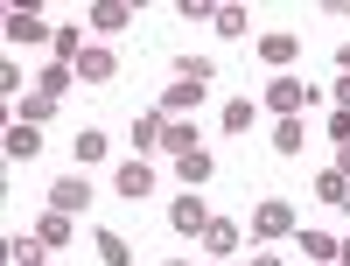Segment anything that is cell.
I'll list each match as a JSON object with an SVG mask.
<instances>
[{"mask_svg":"<svg viewBox=\"0 0 350 266\" xmlns=\"http://www.w3.org/2000/svg\"><path fill=\"white\" fill-rule=\"evenodd\" d=\"M98 266H133V245L120 231H98Z\"/></svg>","mask_w":350,"mask_h":266,"instance_id":"22","label":"cell"},{"mask_svg":"<svg viewBox=\"0 0 350 266\" xmlns=\"http://www.w3.org/2000/svg\"><path fill=\"white\" fill-rule=\"evenodd\" d=\"M8 49H56V36H49V21L36 8H14L8 14Z\"/></svg>","mask_w":350,"mask_h":266,"instance_id":"4","label":"cell"},{"mask_svg":"<svg viewBox=\"0 0 350 266\" xmlns=\"http://www.w3.org/2000/svg\"><path fill=\"white\" fill-rule=\"evenodd\" d=\"M196 105H203V84H183V77H175L168 92L154 98V112H161V120H196Z\"/></svg>","mask_w":350,"mask_h":266,"instance_id":"8","label":"cell"},{"mask_svg":"<svg viewBox=\"0 0 350 266\" xmlns=\"http://www.w3.org/2000/svg\"><path fill=\"white\" fill-rule=\"evenodd\" d=\"M211 28H217L224 42H239V36H245V14H239V8H217V14H211Z\"/></svg>","mask_w":350,"mask_h":266,"instance_id":"28","label":"cell"},{"mask_svg":"<svg viewBox=\"0 0 350 266\" xmlns=\"http://www.w3.org/2000/svg\"><path fill=\"white\" fill-rule=\"evenodd\" d=\"M8 266H49V245L36 239V231H21V239L8 245Z\"/></svg>","mask_w":350,"mask_h":266,"instance_id":"19","label":"cell"},{"mask_svg":"<svg viewBox=\"0 0 350 266\" xmlns=\"http://www.w3.org/2000/svg\"><path fill=\"white\" fill-rule=\"evenodd\" d=\"M259 105L273 112V120H301V105H323V92H315L308 77H295V70H280L267 92H259Z\"/></svg>","mask_w":350,"mask_h":266,"instance_id":"1","label":"cell"},{"mask_svg":"<svg viewBox=\"0 0 350 266\" xmlns=\"http://www.w3.org/2000/svg\"><path fill=\"white\" fill-rule=\"evenodd\" d=\"M315 196H323L329 211H350V175H336V168H323V175H315Z\"/></svg>","mask_w":350,"mask_h":266,"instance_id":"18","label":"cell"},{"mask_svg":"<svg viewBox=\"0 0 350 266\" xmlns=\"http://www.w3.org/2000/svg\"><path fill=\"white\" fill-rule=\"evenodd\" d=\"M245 266H280V252H252V259H245Z\"/></svg>","mask_w":350,"mask_h":266,"instance_id":"32","label":"cell"},{"mask_svg":"<svg viewBox=\"0 0 350 266\" xmlns=\"http://www.w3.org/2000/svg\"><path fill=\"white\" fill-rule=\"evenodd\" d=\"M168 168L183 175V189H203V183H211V168H217V161H211V155H203V147H196V155H183V161H168Z\"/></svg>","mask_w":350,"mask_h":266,"instance_id":"17","label":"cell"},{"mask_svg":"<svg viewBox=\"0 0 350 266\" xmlns=\"http://www.w3.org/2000/svg\"><path fill=\"white\" fill-rule=\"evenodd\" d=\"M336 259H343V266H350V239H336Z\"/></svg>","mask_w":350,"mask_h":266,"instance_id":"34","label":"cell"},{"mask_svg":"<svg viewBox=\"0 0 350 266\" xmlns=\"http://www.w3.org/2000/svg\"><path fill=\"white\" fill-rule=\"evenodd\" d=\"M336 64H343V77H350V42H343V49H336Z\"/></svg>","mask_w":350,"mask_h":266,"instance_id":"33","label":"cell"},{"mask_svg":"<svg viewBox=\"0 0 350 266\" xmlns=\"http://www.w3.org/2000/svg\"><path fill=\"white\" fill-rule=\"evenodd\" d=\"M329 98H336V112H350V77H336V92H329Z\"/></svg>","mask_w":350,"mask_h":266,"instance_id":"30","label":"cell"},{"mask_svg":"<svg viewBox=\"0 0 350 266\" xmlns=\"http://www.w3.org/2000/svg\"><path fill=\"white\" fill-rule=\"evenodd\" d=\"M329 140H336V147L350 140V112H329Z\"/></svg>","mask_w":350,"mask_h":266,"instance_id":"29","label":"cell"},{"mask_svg":"<svg viewBox=\"0 0 350 266\" xmlns=\"http://www.w3.org/2000/svg\"><path fill=\"white\" fill-rule=\"evenodd\" d=\"M295 231L301 224H295V203H287V196H259L252 203V239L273 245V239H295Z\"/></svg>","mask_w":350,"mask_h":266,"instance_id":"2","label":"cell"},{"mask_svg":"<svg viewBox=\"0 0 350 266\" xmlns=\"http://www.w3.org/2000/svg\"><path fill=\"white\" fill-rule=\"evenodd\" d=\"M196 147H203L196 120H168V133H161V161H183V155H196Z\"/></svg>","mask_w":350,"mask_h":266,"instance_id":"10","label":"cell"},{"mask_svg":"<svg viewBox=\"0 0 350 266\" xmlns=\"http://www.w3.org/2000/svg\"><path fill=\"white\" fill-rule=\"evenodd\" d=\"M175 77H183V84H211V77H217V64H211V56H189V49H183Z\"/></svg>","mask_w":350,"mask_h":266,"instance_id":"23","label":"cell"},{"mask_svg":"<svg viewBox=\"0 0 350 266\" xmlns=\"http://www.w3.org/2000/svg\"><path fill=\"white\" fill-rule=\"evenodd\" d=\"M105 155H112V140H105L98 127H84V133L70 140V161H77V175H84V161H105Z\"/></svg>","mask_w":350,"mask_h":266,"instance_id":"14","label":"cell"},{"mask_svg":"<svg viewBox=\"0 0 350 266\" xmlns=\"http://www.w3.org/2000/svg\"><path fill=\"white\" fill-rule=\"evenodd\" d=\"M161 133H168V120L148 105V112H133V155H161Z\"/></svg>","mask_w":350,"mask_h":266,"instance_id":"11","label":"cell"},{"mask_svg":"<svg viewBox=\"0 0 350 266\" xmlns=\"http://www.w3.org/2000/svg\"><path fill=\"white\" fill-rule=\"evenodd\" d=\"M329 168H336V175H350V140L336 147V161H329Z\"/></svg>","mask_w":350,"mask_h":266,"instance_id":"31","label":"cell"},{"mask_svg":"<svg viewBox=\"0 0 350 266\" xmlns=\"http://www.w3.org/2000/svg\"><path fill=\"white\" fill-rule=\"evenodd\" d=\"M323 266H343V259H323Z\"/></svg>","mask_w":350,"mask_h":266,"instance_id":"36","label":"cell"},{"mask_svg":"<svg viewBox=\"0 0 350 266\" xmlns=\"http://www.w3.org/2000/svg\"><path fill=\"white\" fill-rule=\"evenodd\" d=\"M211 217H217V211H211L196 189H183V196L168 203V231H183V239H203V231H211Z\"/></svg>","mask_w":350,"mask_h":266,"instance_id":"3","label":"cell"},{"mask_svg":"<svg viewBox=\"0 0 350 266\" xmlns=\"http://www.w3.org/2000/svg\"><path fill=\"white\" fill-rule=\"evenodd\" d=\"M252 120H259L252 98H231V105H224V133H252Z\"/></svg>","mask_w":350,"mask_h":266,"instance_id":"25","label":"cell"},{"mask_svg":"<svg viewBox=\"0 0 350 266\" xmlns=\"http://www.w3.org/2000/svg\"><path fill=\"white\" fill-rule=\"evenodd\" d=\"M203 252H211V259L239 252V224H231V217H211V231H203Z\"/></svg>","mask_w":350,"mask_h":266,"instance_id":"16","label":"cell"},{"mask_svg":"<svg viewBox=\"0 0 350 266\" xmlns=\"http://www.w3.org/2000/svg\"><path fill=\"white\" fill-rule=\"evenodd\" d=\"M301 252L323 266V259H336V239H329V231H315V224H301Z\"/></svg>","mask_w":350,"mask_h":266,"instance_id":"26","label":"cell"},{"mask_svg":"<svg viewBox=\"0 0 350 266\" xmlns=\"http://www.w3.org/2000/svg\"><path fill=\"white\" fill-rule=\"evenodd\" d=\"M343 217H350V211H343Z\"/></svg>","mask_w":350,"mask_h":266,"instance_id":"38","label":"cell"},{"mask_svg":"<svg viewBox=\"0 0 350 266\" xmlns=\"http://www.w3.org/2000/svg\"><path fill=\"white\" fill-rule=\"evenodd\" d=\"M49 112H56V98H42V92H28V98L14 105V120H21V127H42Z\"/></svg>","mask_w":350,"mask_h":266,"instance_id":"24","label":"cell"},{"mask_svg":"<svg viewBox=\"0 0 350 266\" xmlns=\"http://www.w3.org/2000/svg\"><path fill=\"white\" fill-rule=\"evenodd\" d=\"M49 211L84 217V211H92V183H84V175H56V183H49Z\"/></svg>","mask_w":350,"mask_h":266,"instance_id":"5","label":"cell"},{"mask_svg":"<svg viewBox=\"0 0 350 266\" xmlns=\"http://www.w3.org/2000/svg\"><path fill=\"white\" fill-rule=\"evenodd\" d=\"M84 49H92V42H84V36H77V28H56V49H49V56H56V64H77V56H84Z\"/></svg>","mask_w":350,"mask_h":266,"instance_id":"27","label":"cell"},{"mask_svg":"<svg viewBox=\"0 0 350 266\" xmlns=\"http://www.w3.org/2000/svg\"><path fill=\"white\" fill-rule=\"evenodd\" d=\"M301 147H308V127L301 120H280L273 127V155H301Z\"/></svg>","mask_w":350,"mask_h":266,"instance_id":"21","label":"cell"},{"mask_svg":"<svg viewBox=\"0 0 350 266\" xmlns=\"http://www.w3.org/2000/svg\"><path fill=\"white\" fill-rule=\"evenodd\" d=\"M203 266H217V259H203Z\"/></svg>","mask_w":350,"mask_h":266,"instance_id":"37","label":"cell"},{"mask_svg":"<svg viewBox=\"0 0 350 266\" xmlns=\"http://www.w3.org/2000/svg\"><path fill=\"white\" fill-rule=\"evenodd\" d=\"M70 70H77V84H112V77H120V56L92 42V49H84L77 64H70Z\"/></svg>","mask_w":350,"mask_h":266,"instance_id":"9","label":"cell"},{"mask_svg":"<svg viewBox=\"0 0 350 266\" xmlns=\"http://www.w3.org/2000/svg\"><path fill=\"white\" fill-rule=\"evenodd\" d=\"M70 84H77V70H70V64H56V56H49V70L36 77V92H42V98H56V105H64V98H70Z\"/></svg>","mask_w":350,"mask_h":266,"instance_id":"13","label":"cell"},{"mask_svg":"<svg viewBox=\"0 0 350 266\" xmlns=\"http://www.w3.org/2000/svg\"><path fill=\"white\" fill-rule=\"evenodd\" d=\"M0 155H8V161H36V155H42V127H21V120H14L8 140H0Z\"/></svg>","mask_w":350,"mask_h":266,"instance_id":"12","label":"cell"},{"mask_svg":"<svg viewBox=\"0 0 350 266\" xmlns=\"http://www.w3.org/2000/svg\"><path fill=\"white\" fill-rule=\"evenodd\" d=\"M161 266H189V259H161Z\"/></svg>","mask_w":350,"mask_h":266,"instance_id":"35","label":"cell"},{"mask_svg":"<svg viewBox=\"0 0 350 266\" xmlns=\"http://www.w3.org/2000/svg\"><path fill=\"white\" fill-rule=\"evenodd\" d=\"M252 56H259V64H267V70L280 77V70H287V64H295V56H301V42L287 36V28H267V36H259V49H252Z\"/></svg>","mask_w":350,"mask_h":266,"instance_id":"7","label":"cell"},{"mask_svg":"<svg viewBox=\"0 0 350 266\" xmlns=\"http://www.w3.org/2000/svg\"><path fill=\"white\" fill-rule=\"evenodd\" d=\"M112 189H120L126 203H140V196H154V161H120V168H112Z\"/></svg>","mask_w":350,"mask_h":266,"instance_id":"6","label":"cell"},{"mask_svg":"<svg viewBox=\"0 0 350 266\" xmlns=\"http://www.w3.org/2000/svg\"><path fill=\"white\" fill-rule=\"evenodd\" d=\"M70 231H77V217H64V211H49V217L36 224V239H42V245L56 252V245H70Z\"/></svg>","mask_w":350,"mask_h":266,"instance_id":"20","label":"cell"},{"mask_svg":"<svg viewBox=\"0 0 350 266\" xmlns=\"http://www.w3.org/2000/svg\"><path fill=\"white\" fill-rule=\"evenodd\" d=\"M84 21H92L98 36H120V28H126V8H120V0H92V8H84Z\"/></svg>","mask_w":350,"mask_h":266,"instance_id":"15","label":"cell"}]
</instances>
